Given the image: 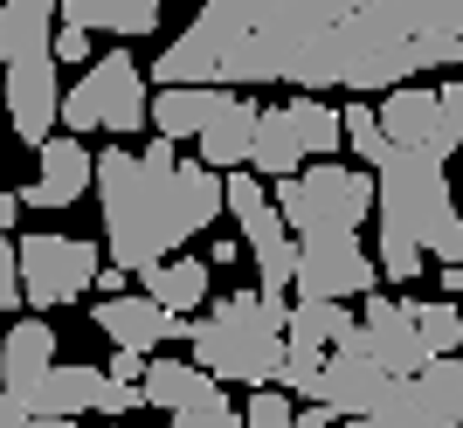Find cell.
Wrapping results in <instances>:
<instances>
[{
	"label": "cell",
	"mask_w": 463,
	"mask_h": 428,
	"mask_svg": "<svg viewBox=\"0 0 463 428\" xmlns=\"http://www.w3.org/2000/svg\"><path fill=\"white\" fill-rule=\"evenodd\" d=\"M290 132H298V153L305 159H332L339 153V111H332L326 98H311V90H298V98L284 104Z\"/></svg>",
	"instance_id": "603a6c76"
},
{
	"label": "cell",
	"mask_w": 463,
	"mask_h": 428,
	"mask_svg": "<svg viewBox=\"0 0 463 428\" xmlns=\"http://www.w3.org/2000/svg\"><path fill=\"white\" fill-rule=\"evenodd\" d=\"M138 367H146V352H125V346H118V359H111V380H132V387H138Z\"/></svg>",
	"instance_id": "4dcf8cb0"
},
{
	"label": "cell",
	"mask_w": 463,
	"mask_h": 428,
	"mask_svg": "<svg viewBox=\"0 0 463 428\" xmlns=\"http://www.w3.org/2000/svg\"><path fill=\"white\" fill-rule=\"evenodd\" d=\"M408 318H415V339H422V352L436 359V352H457V339H463V325H457V304H408Z\"/></svg>",
	"instance_id": "cb8c5ba5"
},
{
	"label": "cell",
	"mask_w": 463,
	"mask_h": 428,
	"mask_svg": "<svg viewBox=\"0 0 463 428\" xmlns=\"http://www.w3.org/2000/svg\"><path fill=\"white\" fill-rule=\"evenodd\" d=\"M373 200H381V228L408 235L422 256H443V263H463V228L457 208H449V180L436 153H415V145H381L367 159Z\"/></svg>",
	"instance_id": "277c9868"
},
{
	"label": "cell",
	"mask_w": 463,
	"mask_h": 428,
	"mask_svg": "<svg viewBox=\"0 0 463 428\" xmlns=\"http://www.w3.org/2000/svg\"><path fill=\"white\" fill-rule=\"evenodd\" d=\"M14 221H21V200H14V194H0V235L14 228Z\"/></svg>",
	"instance_id": "836d02e7"
},
{
	"label": "cell",
	"mask_w": 463,
	"mask_h": 428,
	"mask_svg": "<svg viewBox=\"0 0 463 428\" xmlns=\"http://www.w3.org/2000/svg\"><path fill=\"white\" fill-rule=\"evenodd\" d=\"M284 428H339V422H332L326 408H290V422H284Z\"/></svg>",
	"instance_id": "1f68e13d"
},
{
	"label": "cell",
	"mask_w": 463,
	"mask_h": 428,
	"mask_svg": "<svg viewBox=\"0 0 463 428\" xmlns=\"http://www.w3.org/2000/svg\"><path fill=\"white\" fill-rule=\"evenodd\" d=\"M56 331H49V318H21L14 331H0V394H14L21 414H28V394H35V380L49 373V359H56Z\"/></svg>",
	"instance_id": "2e32d148"
},
{
	"label": "cell",
	"mask_w": 463,
	"mask_h": 428,
	"mask_svg": "<svg viewBox=\"0 0 463 428\" xmlns=\"http://www.w3.org/2000/svg\"><path fill=\"white\" fill-rule=\"evenodd\" d=\"M138 276V291L153 297V304H166L174 318H187V312H201L208 304V263H194V256H159V263H146V270H132Z\"/></svg>",
	"instance_id": "e0dca14e"
},
{
	"label": "cell",
	"mask_w": 463,
	"mask_h": 428,
	"mask_svg": "<svg viewBox=\"0 0 463 428\" xmlns=\"http://www.w3.org/2000/svg\"><path fill=\"white\" fill-rule=\"evenodd\" d=\"M250 125H256V104L242 98V90H229V104L194 132L201 166H242V159H250Z\"/></svg>",
	"instance_id": "d6986e66"
},
{
	"label": "cell",
	"mask_w": 463,
	"mask_h": 428,
	"mask_svg": "<svg viewBox=\"0 0 463 428\" xmlns=\"http://www.w3.org/2000/svg\"><path fill=\"white\" fill-rule=\"evenodd\" d=\"M277 221L290 235H318V228H360L373 214V180L360 166H339V159H318V166H290L277 180Z\"/></svg>",
	"instance_id": "8992f818"
},
{
	"label": "cell",
	"mask_w": 463,
	"mask_h": 428,
	"mask_svg": "<svg viewBox=\"0 0 463 428\" xmlns=\"http://www.w3.org/2000/svg\"><path fill=\"white\" fill-rule=\"evenodd\" d=\"M387 373L373 367L367 352H326L318 359V373H311V408H326L332 422H346V414H367L373 408V394H381Z\"/></svg>",
	"instance_id": "5bb4252c"
},
{
	"label": "cell",
	"mask_w": 463,
	"mask_h": 428,
	"mask_svg": "<svg viewBox=\"0 0 463 428\" xmlns=\"http://www.w3.org/2000/svg\"><path fill=\"white\" fill-rule=\"evenodd\" d=\"M242 166H256V180H284L290 166H305L298 132H290L284 111H256V125H250V159H242Z\"/></svg>",
	"instance_id": "7402d4cb"
},
{
	"label": "cell",
	"mask_w": 463,
	"mask_h": 428,
	"mask_svg": "<svg viewBox=\"0 0 463 428\" xmlns=\"http://www.w3.org/2000/svg\"><path fill=\"white\" fill-rule=\"evenodd\" d=\"M284 422H290V394L277 387V380L250 387V401H242V428H284Z\"/></svg>",
	"instance_id": "484cf974"
},
{
	"label": "cell",
	"mask_w": 463,
	"mask_h": 428,
	"mask_svg": "<svg viewBox=\"0 0 463 428\" xmlns=\"http://www.w3.org/2000/svg\"><path fill=\"white\" fill-rule=\"evenodd\" d=\"M463 0H208L159 49V83H290L373 98L415 70H457Z\"/></svg>",
	"instance_id": "6da1fadb"
},
{
	"label": "cell",
	"mask_w": 463,
	"mask_h": 428,
	"mask_svg": "<svg viewBox=\"0 0 463 428\" xmlns=\"http://www.w3.org/2000/svg\"><path fill=\"white\" fill-rule=\"evenodd\" d=\"M90 318H97V331H104L111 346H125V352H153V346H166V339H187V318H174L166 304H153L146 291L104 297Z\"/></svg>",
	"instance_id": "4fadbf2b"
},
{
	"label": "cell",
	"mask_w": 463,
	"mask_h": 428,
	"mask_svg": "<svg viewBox=\"0 0 463 428\" xmlns=\"http://www.w3.org/2000/svg\"><path fill=\"white\" fill-rule=\"evenodd\" d=\"M14 284H21V304H35V312L77 304L97 284V242H83V235H21Z\"/></svg>",
	"instance_id": "ba28073f"
},
{
	"label": "cell",
	"mask_w": 463,
	"mask_h": 428,
	"mask_svg": "<svg viewBox=\"0 0 463 428\" xmlns=\"http://www.w3.org/2000/svg\"><path fill=\"white\" fill-rule=\"evenodd\" d=\"M56 125L70 132H146V77L125 49H104V56L83 62V77L70 98H56Z\"/></svg>",
	"instance_id": "52a82bcc"
},
{
	"label": "cell",
	"mask_w": 463,
	"mask_h": 428,
	"mask_svg": "<svg viewBox=\"0 0 463 428\" xmlns=\"http://www.w3.org/2000/svg\"><path fill=\"white\" fill-rule=\"evenodd\" d=\"M339 145H353V153H360V159H373V153H381V145H387L367 104H346V111H339Z\"/></svg>",
	"instance_id": "4316f807"
},
{
	"label": "cell",
	"mask_w": 463,
	"mask_h": 428,
	"mask_svg": "<svg viewBox=\"0 0 463 428\" xmlns=\"http://www.w3.org/2000/svg\"><path fill=\"white\" fill-rule=\"evenodd\" d=\"M373 125H381L387 145H415V153L449 159V153H457V138H463V90H457V83H443V98H436V90L387 83L381 117H373Z\"/></svg>",
	"instance_id": "30bf717a"
},
{
	"label": "cell",
	"mask_w": 463,
	"mask_h": 428,
	"mask_svg": "<svg viewBox=\"0 0 463 428\" xmlns=\"http://www.w3.org/2000/svg\"><path fill=\"white\" fill-rule=\"evenodd\" d=\"M174 428H242V414H235L229 401H214V408H180Z\"/></svg>",
	"instance_id": "f1b7e54d"
},
{
	"label": "cell",
	"mask_w": 463,
	"mask_h": 428,
	"mask_svg": "<svg viewBox=\"0 0 463 428\" xmlns=\"http://www.w3.org/2000/svg\"><path fill=\"white\" fill-rule=\"evenodd\" d=\"M367 428H449V422L436 414V401L422 394L415 373H387L381 394H373V408H367Z\"/></svg>",
	"instance_id": "ffe728a7"
},
{
	"label": "cell",
	"mask_w": 463,
	"mask_h": 428,
	"mask_svg": "<svg viewBox=\"0 0 463 428\" xmlns=\"http://www.w3.org/2000/svg\"><path fill=\"white\" fill-rule=\"evenodd\" d=\"M290 291H305V297H367V291H381V270H373V256L360 249L353 228L290 235Z\"/></svg>",
	"instance_id": "9c48e42d"
},
{
	"label": "cell",
	"mask_w": 463,
	"mask_h": 428,
	"mask_svg": "<svg viewBox=\"0 0 463 428\" xmlns=\"http://www.w3.org/2000/svg\"><path fill=\"white\" fill-rule=\"evenodd\" d=\"M284 291H229L214 297V312H201L187 325L194 367L229 380V387H263L277 380V359H284Z\"/></svg>",
	"instance_id": "3957f363"
},
{
	"label": "cell",
	"mask_w": 463,
	"mask_h": 428,
	"mask_svg": "<svg viewBox=\"0 0 463 428\" xmlns=\"http://www.w3.org/2000/svg\"><path fill=\"white\" fill-rule=\"evenodd\" d=\"M222 401V380L214 373H201L194 359H153L146 352V367H138V408H214Z\"/></svg>",
	"instance_id": "9a60e30c"
},
{
	"label": "cell",
	"mask_w": 463,
	"mask_h": 428,
	"mask_svg": "<svg viewBox=\"0 0 463 428\" xmlns=\"http://www.w3.org/2000/svg\"><path fill=\"white\" fill-rule=\"evenodd\" d=\"M49 56L62 62H90V28H77V21H62V28H49Z\"/></svg>",
	"instance_id": "83f0119b"
},
{
	"label": "cell",
	"mask_w": 463,
	"mask_h": 428,
	"mask_svg": "<svg viewBox=\"0 0 463 428\" xmlns=\"http://www.w3.org/2000/svg\"><path fill=\"white\" fill-rule=\"evenodd\" d=\"M42 153V173L21 187V208H42V214H62V208H77L83 194H90V145H83L77 132H62V138H42L35 145Z\"/></svg>",
	"instance_id": "7c38bea8"
},
{
	"label": "cell",
	"mask_w": 463,
	"mask_h": 428,
	"mask_svg": "<svg viewBox=\"0 0 463 428\" xmlns=\"http://www.w3.org/2000/svg\"><path fill=\"white\" fill-rule=\"evenodd\" d=\"M28 428H77V414H28Z\"/></svg>",
	"instance_id": "e575fe53"
},
{
	"label": "cell",
	"mask_w": 463,
	"mask_h": 428,
	"mask_svg": "<svg viewBox=\"0 0 463 428\" xmlns=\"http://www.w3.org/2000/svg\"><path fill=\"white\" fill-rule=\"evenodd\" d=\"M21 304V284H14V242L0 235V312H14Z\"/></svg>",
	"instance_id": "f546056e"
},
{
	"label": "cell",
	"mask_w": 463,
	"mask_h": 428,
	"mask_svg": "<svg viewBox=\"0 0 463 428\" xmlns=\"http://www.w3.org/2000/svg\"><path fill=\"white\" fill-rule=\"evenodd\" d=\"M222 104L229 90L214 83H159V98H146V125H159V138H194Z\"/></svg>",
	"instance_id": "ac0fdd59"
},
{
	"label": "cell",
	"mask_w": 463,
	"mask_h": 428,
	"mask_svg": "<svg viewBox=\"0 0 463 428\" xmlns=\"http://www.w3.org/2000/svg\"><path fill=\"white\" fill-rule=\"evenodd\" d=\"M373 270H381L387 284H415V276H422V249H415L408 235L381 228V263H373Z\"/></svg>",
	"instance_id": "d4e9b609"
},
{
	"label": "cell",
	"mask_w": 463,
	"mask_h": 428,
	"mask_svg": "<svg viewBox=\"0 0 463 428\" xmlns=\"http://www.w3.org/2000/svg\"><path fill=\"white\" fill-rule=\"evenodd\" d=\"M56 0H0V98L21 145H42L56 125V56H49Z\"/></svg>",
	"instance_id": "5b68a950"
},
{
	"label": "cell",
	"mask_w": 463,
	"mask_h": 428,
	"mask_svg": "<svg viewBox=\"0 0 463 428\" xmlns=\"http://www.w3.org/2000/svg\"><path fill=\"white\" fill-rule=\"evenodd\" d=\"M90 187L104 200V249L118 270H146L159 256H174L187 235H201L222 214V180L201 159H153L104 145V159H90Z\"/></svg>",
	"instance_id": "7a4b0ae2"
},
{
	"label": "cell",
	"mask_w": 463,
	"mask_h": 428,
	"mask_svg": "<svg viewBox=\"0 0 463 428\" xmlns=\"http://www.w3.org/2000/svg\"><path fill=\"white\" fill-rule=\"evenodd\" d=\"M346 325H353L346 297H298V304L284 312V346H305V352H332Z\"/></svg>",
	"instance_id": "44dd1931"
},
{
	"label": "cell",
	"mask_w": 463,
	"mask_h": 428,
	"mask_svg": "<svg viewBox=\"0 0 463 428\" xmlns=\"http://www.w3.org/2000/svg\"><path fill=\"white\" fill-rule=\"evenodd\" d=\"M222 208L235 214V228H242V256L256 263V291H290V228L277 221L270 208V187L256 173H235L222 180Z\"/></svg>",
	"instance_id": "8fae6325"
},
{
	"label": "cell",
	"mask_w": 463,
	"mask_h": 428,
	"mask_svg": "<svg viewBox=\"0 0 463 428\" xmlns=\"http://www.w3.org/2000/svg\"><path fill=\"white\" fill-rule=\"evenodd\" d=\"M0 428H28V414H21L14 394H0Z\"/></svg>",
	"instance_id": "d6a6232c"
}]
</instances>
